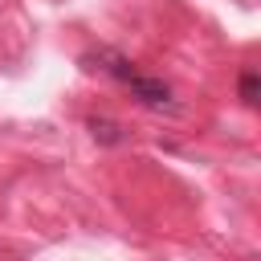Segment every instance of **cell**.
<instances>
[{
	"instance_id": "obj_1",
	"label": "cell",
	"mask_w": 261,
	"mask_h": 261,
	"mask_svg": "<svg viewBox=\"0 0 261 261\" xmlns=\"http://www.w3.org/2000/svg\"><path fill=\"white\" fill-rule=\"evenodd\" d=\"M82 69H86V73H106L110 82L126 86V90H130V98H135L139 106H147V110L179 114V102H175L171 86H167L163 77H147V73H139V69H135V61H130V57H122V53H114V49L82 53Z\"/></svg>"
},
{
	"instance_id": "obj_2",
	"label": "cell",
	"mask_w": 261,
	"mask_h": 261,
	"mask_svg": "<svg viewBox=\"0 0 261 261\" xmlns=\"http://www.w3.org/2000/svg\"><path fill=\"white\" fill-rule=\"evenodd\" d=\"M86 126H90L94 143H102V147H122V143L130 139V135H126V126H122V122H114V118H90Z\"/></svg>"
},
{
	"instance_id": "obj_3",
	"label": "cell",
	"mask_w": 261,
	"mask_h": 261,
	"mask_svg": "<svg viewBox=\"0 0 261 261\" xmlns=\"http://www.w3.org/2000/svg\"><path fill=\"white\" fill-rule=\"evenodd\" d=\"M237 94H241L245 106H257V102H261V77H257V69H241V77H237Z\"/></svg>"
}]
</instances>
